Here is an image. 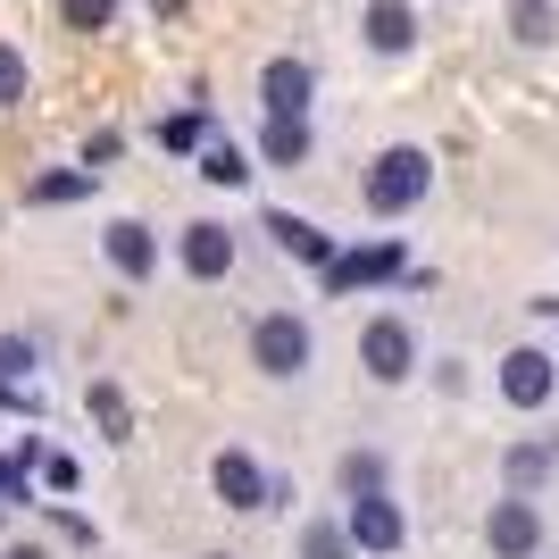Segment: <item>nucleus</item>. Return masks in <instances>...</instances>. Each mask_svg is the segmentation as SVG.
<instances>
[{"label": "nucleus", "mask_w": 559, "mask_h": 559, "mask_svg": "<svg viewBox=\"0 0 559 559\" xmlns=\"http://www.w3.org/2000/svg\"><path fill=\"white\" fill-rule=\"evenodd\" d=\"M426 185H435V159H426L418 142H393V151L368 167V210L401 217V210H418V201H426Z\"/></svg>", "instance_id": "f257e3e1"}, {"label": "nucleus", "mask_w": 559, "mask_h": 559, "mask_svg": "<svg viewBox=\"0 0 559 559\" xmlns=\"http://www.w3.org/2000/svg\"><path fill=\"white\" fill-rule=\"evenodd\" d=\"M309 359H318V343H309V318H293V309H267V318H259L251 326V368L259 376H301Z\"/></svg>", "instance_id": "f03ea898"}, {"label": "nucleus", "mask_w": 559, "mask_h": 559, "mask_svg": "<svg viewBox=\"0 0 559 559\" xmlns=\"http://www.w3.org/2000/svg\"><path fill=\"white\" fill-rule=\"evenodd\" d=\"M485 543L492 559H535L543 551V510H535V492H501L485 518Z\"/></svg>", "instance_id": "7ed1b4c3"}, {"label": "nucleus", "mask_w": 559, "mask_h": 559, "mask_svg": "<svg viewBox=\"0 0 559 559\" xmlns=\"http://www.w3.org/2000/svg\"><path fill=\"white\" fill-rule=\"evenodd\" d=\"M359 368H368L376 384H401V376L418 368V334L401 326V318H368V334H359Z\"/></svg>", "instance_id": "20e7f679"}, {"label": "nucleus", "mask_w": 559, "mask_h": 559, "mask_svg": "<svg viewBox=\"0 0 559 559\" xmlns=\"http://www.w3.org/2000/svg\"><path fill=\"white\" fill-rule=\"evenodd\" d=\"M551 393H559V359L535 350V343H518L510 359H501V401H510V409H543Z\"/></svg>", "instance_id": "39448f33"}, {"label": "nucleus", "mask_w": 559, "mask_h": 559, "mask_svg": "<svg viewBox=\"0 0 559 559\" xmlns=\"http://www.w3.org/2000/svg\"><path fill=\"white\" fill-rule=\"evenodd\" d=\"M210 485H217V501H226V510H267V501H276V476H267L251 451H217Z\"/></svg>", "instance_id": "423d86ee"}, {"label": "nucleus", "mask_w": 559, "mask_h": 559, "mask_svg": "<svg viewBox=\"0 0 559 559\" xmlns=\"http://www.w3.org/2000/svg\"><path fill=\"white\" fill-rule=\"evenodd\" d=\"M343 526H350V543H359V551H376V559L401 551V535H409V518H401L393 492H368V501H350Z\"/></svg>", "instance_id": "0eeeda50"}, {"label": "nucleus", "mask_w": 559, "mask_h": 559, "mask_svg": "<svg viewBox=\"0 0 559 559\" xmlns=\"http://www.w3.org/2000/svg\"><path fill=\"white\" fill-rule=\"evenodd\" d=\"M100 251H109V267L126 284H151V276H159V234L142 226V217H117V226L100 234Z\"/></svg>", "instance_id": "6e6552de"}, {"label": "nucleus", "mask_w": 559, "mask_h": 559, "mask_svg": "<svg viewBox=\"0 0 559 559\" xmlns=\"http://www.w3.org/2000/svg\"><path fill=\"white\" fill-rule=\"evenodd\" d=\"M393 276H409L401 242H368V251H343L326 267V293H359V284H393Z\"/></svg>", "instance_id": "1a4fd4ad"}, {"label": "nucleus", "mask_w": 559, "mask_h": 559, "mask_svg": "<svg viewBox=\"0 0 559 559\" xmlns=\"http://www.w3.org/2000/svg\"><path fill=\"white\" fill-rule=\"evenodd\" d=\"M267 234H276V251H284V259H301V267H318V276L343 259V251H334V234H318L309 217H293V210H267Z\"/></svg>", "instance_id": "9d476101"}, {"label": "nucleus", "mask_w": 559, "mask_h": 559, "mask_svg": "<svg viewBox=\"0 0 559 559\" xmlns=\"http://www.w3.org/2000/svg\"><path fill=\"white\" fill-rule=\"evenodd\" d=\"M309 93H318V75H309L301 59H267V75H259L267 117H309Z\"/></svg>", "instance_id": "9b49d317"}, {"label": "nucleus", "mask_w": 559, "mask_h": 559, "mask_svg": "<svg viewBox=\"0 0 559 559\" xmlns=\"http://www.w3.org/2000/svg\"><path fill=\"white\" fill-rule=\"evenodd\" d=\"M234 267V234L217 226V217H201V226H185V276L192 284H217Z\"/></svg>", "instance_id": "f8f14e48"}, {"label": "nucleus", "mask_w": 559, "mask_h": 559, "mask_svg": "<svg viewBox=\"0 0 559 559\" xmlns=\"http://www.w3.org/2000/svg\"><path fill=\"white\" fill-rule=\"evenodd\" d=\"M409 43H418V9H409V0H368V50L401 59Z\"/></svg>", "instance_id": "ddd939ff"}, {"label": "nucleus", "mask_w": 559, "mask_h": 559, "mask_svg": "<svg viewBox=\"0 0 559 559\" xmlns=\"http://www.w3.org/2000/svg\"><path fill=\"white\" fill-rule=\"evenodd\" d=\"M259 159H267V167H301V159H309V117H267Z\"/></svg>", "instance_id": "4468645a"}, {"label": "nucleus", "mask_w": 559, "mask_h": 559, "mask_svg": "<svg viewBox=\"0 0 559 559\" xmlns=\"http://www.w3.org/2000/svg\"><path fill=\"white\" fill-rule=\"evenodd\" d=\"M84 418H93L109 443H126V435H134V409H126V393H117L109 376H100V384H84Z\"/></svg>", "instance_id": "2eb2a0df"}, {"label": "nucleus", "mask_w": 559, "mask_h": 559, "mask_svg": "<svg viewBox=\"0 0 559 559\" xmlns=\"http://www.w3.org/2000/svg\"><path fill=\"white\" fill-rule=\"evenodd\" d=\"M84 192H93V167H50V176L25 185V201H34V210H68V201H84Z\"/></svg>", "instance_id": "dca6fc26"}, {"label": "nucleus", "mask_w": 559, "mask_h": 559, "mask_svg": "<svg viewBox=\"0 0 559 559\" xmlns=\"http://www.w3.org/2000/svg\"><path fill=\"white\" fill-rule=\"evenodd\" d=\"M501 467H510V492H535L543 476L559 467V435H551V443H510V460H501Z\"/></svg>", "instance_id": "f3484780"}, {"label": "nucleus", "mask_w": 559, "mask_h": 559, "mask_svg": "<svg viewBox=\"0 0 559 559\" xmlns=\"http://www.w3.org/2000/svg\"><path fill=\"white\" fill-rule=\"evenodd\" d=\"M301 559H359V543H350L343 518H309L301 526Z\"/></svg>", "instance_id": "a211bd4d"}, {"label": "nucleus", "mask_w": 559, "mask_h": 559, "mask_svg": "<svg viewBox=\"0 0 559 559\" xmlns=\"http://www.w3.org/2000/svg\"><path fill=\"white\" fill-rule=\"evenodd\" d=\"M201 176H210V185H251V151H242V142H226V134H210Z\"/></svg>", "instance_id": "6ab92c4d"}, {"label": "nucleus", "mask_w": 559, "mask_h": 559, "mask_svg": "<svg viewBox=\"0 0 559 559\" xmlns=\"http://www.w3.org/2000/svg\"><path fill=\"white\" fill-rule=\"evenodd\" d=\"M334 476H343L350 501H368V492H384V451H343V467H334Z\"/></svg>", "instance_id": "aec40b11"}, {"label": "nucleus", "mask_w": 559, "mask_h": 559, "mask_svg": "<svg viewBox=\"0 0 559 559\" xmlns=\"http://www.w3.org/2000/svg\"><path fill=\"white\" fill-rule=\"evenodd\" d=\"M159 151H210V109H176L159 126Z\"/></svg>", "instance_id": "412c9836"}, {"label": "nucleus", "mask_w": 559, "mask_h": 559, "mask_svg": "<svg viewBox=\"0 0 559 559\" xmlns=\"http://www.w3.org/2000/svg\"><path fill=\"white\" fill-rule=\"evenodd\" d=\"M510 34H518V43H551V0H518Z\"/></svg>", "instance_id": "4be33fe9"}, {"label": "nucleus", "mask_w": 559, "mask_h": 559, "mask_svg": "<svg viewBox=\"0 0 559 559\" xmlns=\"http://www.w3.org/2000/svg\"><path fill=\"white\" fill-rule=\"evenodd\" d=\"M34 376V343L25 334H0V384H25Z\"/></svg>", "instance_id": "5701e85b"}, {"label": "nucleus", "mask_w": 559, "mask_h": 559, "mask_svg": "<svg viewBox=\"0 0 559 559\" xmlns=\"http://www.w3.org/2000/svg\"><path fill=\"white\" fill-rule=\"evenodd\" d=\"M59 17H68L75 34H100V25L117 17V0H59Z\"/></svg>", "instance_id": "b1692460"}, {"label": "nucleus", "mask_w": 559, "mask_h": 559, "mask_svg": "<svg viewBox=\"0 0 559 559\" xmlns=\"http://www.w3.org/2000/svg\"><path fill=\"white\" fill-rule=\"evenodd\" d=\"M17 100H25V50L0 43V109H17Z\"/></svg>", "instance_id": "393cba45"}, {"label": "nucleus", "mask_w": 559, "mask_h": 559, "mask_svg": "<svg viewBox=\"0 0 559 559\" xmlns=\"http://www.w3.org/2000/svg\"><path fill=\"white\" fill-rule=\"evenodd\" d=\"M25 476H34L25 460H0V510H9V501H34V485H25Z\"/></svg>", "instance_id": "a878e982"}, {"label": "nucleus", "mask_w": 559, "mask_h": 559, "mask_svg": "<svg viewBox=\"0 0 559 559\" xmlns=\"http://www.w3.org/2000/svg\"><path fill=\"white\" fill-rule=\"evenodd\" d=\"M43 485L50 492H75V485H84V467H75L68 451H50V460H43Z\"/></svg>", "instance_id": "bb28decb"}, {"label": "nucleus", "mask_w": 559, "mask_h": 559, "mask_svg": "<svg viewBox=\"0 0 559 559\" xmlns=\"http://www.w3.org/2000/svg\"><path fill=\"white\" fill-rule=\"evenodd\" d=\"M117 151H126V134H109V126H100V134H93V142H84V167H93V176H100V167H109V159H117Z\"/></svg>", "instance_id": "cd10ccee"}, {"label": "nucleus", "mask_w": 559, "mask_h": 559, "mask_svg": "<svg viewBox=\"0 0 559 559\" xmlns=\"http://www.w3.org/2000/svg\"><path fill=\"white\" fill-rule=\"evenodd\" d=\"M50 526H59V535H68V543H84V551H93V518H75V510H59V518H50Z\"/></svg>", "instance_id": "c85d7f7f"}, {"label": "nucleus", "mask_w": 559, "mask_h": 559, "mask_svg": "<svg viewBox=\"0 0 559 559\" xmlns=\"http://www.w3.org/2000/svg\"><path fill=\"white\" fill-rule=\"evenodd\" d=\"M0 559H50V551H43V543H17V551H0Z\"/></svg>", "instance_id": "c756f323"}, {"label": "nucleus", "mask_w": 559, "mask_h": 559, "mask_svg": "<svg viewBox=\"0 0 559 559\" xmlns=\"http://www.w3.org/2000/svg\"><path fill=\"white\" fill-rule=\"evenodd\" d=\"M151 9H185V0H151Z\"/></svg>", "instance_id": "7c9ffc66"}]
</instances>
